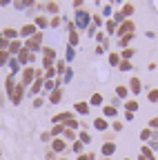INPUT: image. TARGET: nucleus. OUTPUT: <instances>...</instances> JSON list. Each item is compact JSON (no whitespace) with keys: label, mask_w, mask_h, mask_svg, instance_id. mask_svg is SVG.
<instances>
[{"label":"nucleus","mask_w":158,"mask_h":160,"mask_svg":"<svg viewBox=\"0 0 158 160\" xmlns=\"http://www.w3.org/2000/svg\"><path fill=\"white\" fill-rule=\"evenodd\" d=\"M67 62H65V60H56V73H58V78H63L65 76V71H67Z\"/></svg>","instance_id":"aec40b11"},{"label":"nucleus","mask_w":158,"mask_h":160,"mask_svg":"<svg viewBox=\"0 0 158 160\" xmlns=\"http://www.w3.org/2000/svg\"><path fill=\"white\" fill-rule=\"evenodd\" d=\"M45 9H47L49 13L58 16V11H60V5H58V2H47V5H45Z\"/></svg>","instance_id":"c756f323"},{"label":"nucleus","mask_w":158,"mask_h":160,"mask_svg":"<svg viewBox=\"0 0 158 160\" xmlns=\"http://www.w3.org/2000/svg\"><path fill=\"white\" fill-rule=\"evenodd\" d=\"M100 153H103V158H111L114 153H116V142H105L103 147H100Z\"/></svg>","instance_id":"f8f14e48"},{"label":"nucleus","mask_w":158,"mask_h":160,"mask_svg":"<svg viewBox=\"0 0 158 160\" xmlns=\"http://www.w3.org/2000/svg\"><path fill=\"white\" fill-rule=\"evenodd\" d=\"M71 118H74L71 111H63V113H56V116L51 118V122H54V125H65L67 120H71Z\"/></svg>","instance_id":"9d476101"},{"label":"nucleus","mask_w":158,"mask_h":160,"mask_svg":"<svg viewBox=\"0 0 158 160\" xmlns=\"http://www.w3.org/2000/svg\"><path fill=\"white\" fill-rule=\"evenodd\" d=\"M118 113V109L114 107V105H107V107H103V118H114Z\"/></svg>","instance_id":"b1692460"},{"label":"nucleus","mask_w":158,"mask_h":160,"mask_svg":"<svg viewBox=\"0 0 158 160\" xmlns=\"http://www.w3.org/2000/svg\"><path fill=\"white\" fill-rule=\"evenodd\" d=\"M131 58H134V49L131 47H127V49L120 51V60H131Z\"/></svg>","instance_id":"473e14b6"},{"label":"nucleus","mask_w":158,"mask_h":160,"mask_svg":"<svg viewBox=\"0 0 158 160\" xmlns=\"http://www.w3.org/2000/svg\"><path fill=\"white\" fill-rule=\"evenodd\" d=\"M107 127H111V125L107 122V118L100 116V118H96V120H94V129H96V131H105Z\"/></svg>","instance_id":"dca6fc26"},{"label":"nucleus","mask_w":158,"mask_h":160,"mask_svg":"<svg viewBox=\"0 0 158 160\" xmlns=\"http://www.w3.org/2000/svg\"><path fill=\"white\" fill-rule=\"evenodd\" d=\"M25 91H27V87L23 85V82H16V87H13V93H11V105H20L23 102V98H25Z\"/></svg>","instance_id":"20e7f679"},{"label":"nucleus","mask_w":158,"mask_h":160,"mask_svg":"<svg viewBox=\"0 0 158 160\" xmlns=\"http://www.w3.org/2000/svg\"><path fill=\"white\" fill-rule=\"evenodd\" d=\"M71 78H74V69H71V67H67V71H65V76H63V82H65V85H69V82H71Z\"/></svg>","instance_id":"ea45409f"},{"label":"nucleus","mask_w":158,"mask_h":160,"mask_svg":"<svg viewBox=\"0 0 158 160\" xmlns=\"http://www.w3.org/2000/svg\"><path fill=\"white\" fill-rule=\"evenodd\" d=\"M149 129H151V131L158 129V118H151V120H149Z\"/></svg>","instance_id":"3c124183"},{"label":"nucleus","mask_w":158,"mask_h":160,"mask_svg":"<svg viewBox=\"0 0 158 160\" xmlns=\"http://www.w3.org/2000/svg\"><path fill=\"white\" fill-rule=\"evenodd\" d=\"M127 93H129V87H125V85H118L116 87V98L120 100V98H127Z\"/></svg>","instance_id":"a878e982"},{"label":"nucleus","mask_w":158,"mask_h":160,"mask_svg":"<svg viewBox=\"0 0 158 160\" xmlns=\"http://www.w3.org/2000/svg\"><path fill=\"white\" fill-rule=\"evenodd\" d=\"M125 109H127L129 113H134V111H138V102H136V100H127V102H125Z\"/></svg>","instance_id":"c9c22d12"},{"label":"nucleus","mask_w":158,"mask_h":160,"mask_svg":"<svg viewBox=\"0 0 158 160\" xmlns=\"http://www.w3.org/2000/svg\"><path fill=\"white\" fill-rule=\"evenodd\" d=\"M105 102V98H103V93H91V98H89V107H100Z\"/></svg>","instance_id":"a211bd4d"},{"label":"nucleus","mask_w":158,"mask_h":160,"mask_svg":"<svg viewBox=\"0 0 158 160\" xmlns=\"http://www.w3.org/2000/svg\"><path fill=\"white\" fill-rule=\"evenodd\" d=\"M33 80H36V69H33V67H25V69H23V80H20V82H23L25 87H31Z\"/></svg>","instance_id":"0eeeda50"},{"label":"nucleus","mask_w":158,"mask_h":160,"mask_svg":"<svg viewBox=\"0 0 158 160\" xmlns=\"http://www.w3.org/2000/svg\"><path fill=\"white\" fill-rule=\"evenodd\" d=\"M140 156H143L145 160H156V156H154V151H151L149 147H143V149H140Z\"/></svg>","instance_id":"7c9ffc66"},{"label":"nucleus","mask_w":158,"mask_h":160,"mask_svg":"<svg viewBox=\"0 0 158 160\" xmlns=\"http://www.w3.org/2000/svg\"><path fill=\"white\" fill-rule=\"evenodd\" d=\"M129 91H131V93H140V91H143V82H140V78H136V76H134V78L129 80Z\"/></svg>","instance_id":"2eb2a0df"},{"label":"nucleus","mask_w":158,"mask_h":160,"mask_svg":"<svg viewBox=\"0 0 158 160\" xmlns=\"http://www.w3.org/2000/svg\"><path fill=\"white\" fill-rule=\"evenodd\" d=\"M54 76H58V73H56V65H51V67H45V80H51Z\"/></svg>","instance_id":"72a5a7b5"},{"label":"nucleus","mask_w":158,"mask_h":160,"mask_svg":"<svg viewBox=\"0 0 158 160\" xmlns=\"http://www.w3.org/2000/svg\"><path fill=\"white\" fill-rule=\"evenodd\" d=\"M33 25L38 27V31H43V29L49 27V18H47V16H36V18H33Z\"/></svg>","instance_id":"ddd939ff"},{"label":"nucleus","mask_w":158,"mask_h":160,"mask_svg":"<svg viewBox=\"0 0 158 160\" xmlns=\"http://www.w3.org/2000/svg\"><path fill=\"white\" fill-rule=\"evenodd\" d=\"M45 105V98L43 96H38V98H33V109H40Z\"/></svg>","instance_id":"37998d69"},{"label":"nucleus","mask_w":158,"mask_h":160,"mask_svg":"<svg viewBox=\"0 0 158 160\" xmlns=\"http://www.w3.org/2000/svg\"><path fill=\"white\" fill-rule=\"evenodd\" d=\"M40 140H43V142H51L54 138H51V133H49V131H43V133H40Z\"/></svg>","instance_id":"8fccbe9b"},{"label":"nucleus","mask_w":158,"mask_h":160,"mask_svg":"<svg viewBox=\"0 0 158 160\" xmlns=\"http://www.w3.org/2000/svg\"><path fill=\"white\" fill-rule=\"evenodd\" d=\"M9 60H11L9 51H0V67H5V65H9Z\"/></svg>","instance_id":"f704fd0d"},{"label":"nucleus","mask_w":158,"mask_h":160,"mask_svg":"<svg viewBox=\"0 0 158 160\" xmlns=\"http://www.w3.org/2000/svg\"><path fill=\"white\" fill-rule=\"evenodd\" d=\"M96 40H98V45H103L107 38H105V33H103V31H98V33H96Z\"/></svg>","instance_id":"603ef678"},{"label":"nucleus","mask_w":158,"mask_h":160,"mask_svg":"<svg viewBox=\"0 0 158 160\" xmlns=\"http://www.w3.org/2000/svg\"><path fill=\"white\" fill-rule=\"evenodd\" d=\"M7 67L11 69V76H16L18 71H23V69H20V62H18L16 58H11V60H9V65H7Z\"/></svg>","instance_id":"393cba45"},{"label":"nucleus","mask_w":158,"mask_h":160,"mask_svg":"<svg viewBox=\"0 0 158 160\" xmlns=\"http://www.w3.org/2000/svg\"><path fill=\"white\" fill-rule=\"evenodd\" d=\"M51 151L54 153H65L67 151V140L65 138H54L51 140Z\"/></svg>","instance_id":"6e6552de"},{"label":"nucleus","mask_w":158,"mask_h":160,"mask_svg":"<svg viewBox=\"0 0 158 160\" xmlns=\"http://www.w3.org/2000/svg\"><path fill=\"white\" fill-rule=\"evenodd\" d=\"M111 129H114V131H123V122H118V120H116V122H111Z\"/></svg>","instance_id":"864d4df0"},{"label":"nucleus","mask_w":158,"mask_h":160,"mask_svg":"<svg viewBox=\"0 0 158 160\" xmlns=\"http://www.w3.org/2000/svg\"><path fill=\"white\" fill-rule=\"evenodd\" d=\"M71 149H74V151H76L78 156H80V153H83V142H80V140H76V142L71 145Z\"/></svg>","instance_id":"c03bdc74"},{"label":"nucleus","mask_w":158,"mask_h":160,"mask_svg":"<svg viewBox=\"0 0 158 160\" xmlns=\"http://www.w3.org/2000/svg\"><path fill=\"white\" fill-rule=\"evenodd\" d=\"M109 65H111V67H118V65H120V53L111 51V53H109Z\"/></svg>","instance_id":"c85d7f7f"},{"label":"nucleus","mask_w":158,"mask_h":160,"mask_svg":"<svg viewBox=\"0 0 158 160\" xmlns=\"http://www.w3.org/2000/svg\"><path fill=\"white\" fill-rule=\"evenodd\" d=\"M131 40H134V36H125V38H118V47H120V49H127Z\"/></svg>","instance_id":"cd10ccee"},{"label":"nucleus","mask_w":158,"mask_h":160,"mask_svg":"<svg viewBox=\"0 0 158 160\" xmlns=\"http://www.w3.org/2000/svg\"><path fill=\"white\" fill-rule=\"evenodd\" d=\"M123 160H129V158H123Z\"/></svg>","instance_id":"bf43d9fd"},{"label":"nucleus","mask_w":158,"mask_h":160,"mask_svg":"<svg viewBox=\"0 0 158 160\" xmlns=\"http://www.w3.org/2000/svg\"><path fill=\"white\" fill-rule=\"evenodd\" d=\"M67 42H69V47H76L78 42H80V33H78V31H69Z\"/></svg>","instance_id":"4be33fe9"},{"label":"nucleus","mask_w":158,"mask_h":160,"mask_svg":"<svg viewBox=\"0 0 158 160\" xmlns=\"http://www.w3.org/2000/svg\"><path fill=\"white\" fill-rule=\"evenodd\" d=\"M60 100H63V89H54V91L49 93V102H51V105H58Z\"/></svg>","instance_id":"6ab92c4d"},{"label":"nucleus","mask_w":158,"mask_h":160,"mask_svg":"<svg viewBox=\"0 0 158 160\" xmlns=\"http://www.w3.org/2000/svg\"><path fill=\"white\" fill-rule=\"evenodd\" d=\"M118 69H120V71H131V69H134V67H131V60H120Z\"/></svg>","instance_id":"4c0bfd02"},{"label":"nucleus","mask_w":158,"mask_h":160,"mask_svg":"<svg viewBox=\"0 0 158 160\" xmlns=\"http://www.w3.org/2000/svg\"><path fill=\"white\" fill-rule=\"evenodd\" d=\"M25 49L31 51V53H38V51H43V31H38L33 38L25 40Z\"/></svg>","instance_id":"f03ea898"},{"label":"nucleus","mask_w":158,"mask_h":160,"mask_svg":"<svg viewBox=\"0 0 158 160\" xmlns=\"http://www.w3.org/2000/svg\"><path fill=\"white\" fill-rule=\"evenodd\" d=\"M78 127H80V122H78V120L76 118H71V120H67V122H65V129H78Z\"/></svg>","instance_id":"58836bf2"},{"label":"nucleus","mask_w":158,"mask_h":160,"mask_svg":"<svg viewBox=\"0 0 158 160\" xmlns=\"http://www.w3.org/2000/svg\"><path fill=\"white\" fill-rule=\"evenodd\" d=\"M49 133H51V138H63V133H65V125H54Z\"/></svg>","instance_id":"412c9836"},{"label":"nucleus","mask_w":158,"mask_h":160,"mask_svg":"<svg viewBox=\"0 0 158 160\" xmlns=\"http://www.w3.org/2000/svg\"><path fill=\"white\" fill-rule=\"evenodd\" d=\"M63 138H65V140H74V142H76V133H74L71 129H65V133H63Z\"/></svg>","instance_id":"a18cd8bd"},{"label":"nucleus","mask_w":158,"mask_h":160,"mask_svg":"<svg viewBox=\"0 0 158 160\" xmlns=\"http://www.w3.org/2000/svg\"><path fill=\"white\" fill-rule=\"evenodd\" d=\"M60 22H63V18H60V16H54V18L49 20V27H58Z\"/></svg>","instance_id":"49530a36"},{"label":"nucleus","mask_w":158,"mask_h":160,"mask_svg":"<svg viewBox=\"0 0 158 160\" xmlns=\"http://www.w3.org/2000/svg\"><path fill=\"white\" fill-rule=\"evenodd\" d=\"M89 109H91L89 102H83V100L74 105V111H76V113H80V116H89Z\"/></svg>","instance_id":"4468645a"},{"label":"nucleus","mask_w":158,"mask_h":160,"mask_svg":"<svg viewBox=\"0 0 158 160\" xmlns=\"http://www.w3.org/2000/svg\"><path fill=\"white\" fill-rule=\"evenodd\" d=\"M136 160H145V158H143V156H138V158H136Z\"/></svg>","instance_id":"4d7b16f0"},{"label":"nucleus","mask_w":158,"mask_h":160,"mask_svg":"<svg viewBox=\"0 0 158 160\" xmlns=\"http://www.w3.org/2000/svg\"><path fill=\"white\" fill-rule=\"evenodd\" d=\"M74 58H76V47H69V45H67V53H65V62H71Z\"/></svg>","instance_id":"2f4dec72"},{"label":"nucleus","mask_w":158,"mask_h":160,"mask_svg":"<svg viewBox=\"0 0 158 160\" xmlns=\"http://www.w3.org/2000/svg\"><path fill=\"white\" fill-rule=\"evenodd\" d=\"M60 160H67V158H60Z\"/></svg>","instance_id":"13d9d810"},{"label":"nucleus","mask_w":158,"mask_h":160,"mask_svg":"<svg viewBox=\"0 0 158 160\" xmlns=\"http://www.w3.org/2000/svg\"><path fill=\"white\" fill-rule=\"evenodd\" d=\"M140 140H151V129H143L140 131Z\"/></svg>","instance_id":"09e8293b"},{"label":"nucleus","mask_w":158,"mask_h":160,"mask_svg":"<svg viewBox=\"0 0 158 160\" xmlns=\"http://www.w3.org/2000/svg\"><path fill=\"white\" fill-rule=\"evenodd\" d=\"M91 20H94V25H96L98 29H100V27L105 25V18H103V16H91Z\"/></svg>","instance_id":"a19ab883"},{"label":"nucleus","mask_w":158,"mask_h":160,"mask_svg":"<svg viewBox=\"0 0 158 160\" xmlns=\"http://www.w3.org/2000/svg\"><path fill=\"white\" fill-rule=\"evenodd\" d=\"M91 16H94V13H89V11H85V9L76 11V13H74V25H76V29H78V31H87V29L91 27Z\"/></svg>","instance_id":"f257e3e1"},{"label":"nucleus","mask_w":158,"mask_h":160,"mask_svg":"<svg viewBox=\"0 0 158 160\" xmlns=\"http://www.w3.org/2000/svg\"><path fill=\"white\" fill-rule=\"evenodd\" d=\"M103 160H109V158H103Z\"/></svg>","instance_id":"052dcab7"},{"label":"nucleus","mask_w":158,"mask_h":160,"mask_svg":"<svg viewBox=\"0 0 158 160\" xmlns=\"http://www.w3.org/2000/svg\"><path fill=\"white\" fill-rule=\"evenodd\" d=\"M105 29H107V33H111V36H116V31H118V25L114 22V20L109 18L107 22H105Z\"/></svg>","instance_id":"bb28decb"},{"label":"nucleus","mask_w":158,"mask_h":160,"mask_svg":"<svg viewBox=\"0 0 158 160\" xmlns=\"http://www.w3.org/2000/svg\"><path fill=\"white\" fill-rule=\"evenodd\" d=\"M43 89H45V76H38V78L33 80V85L29 87V96L33 98V96H38V93H43Z\"/></svg>","instance_id":"423d86ee"},{"label":"nucleus","mask_w":158,"mask_h":160,"mask_svg":"<svg viewBox=\"0 0 158 160\" xmlns=\"http://www.w3.org/2000/svg\"><path fill=\"white\" fill-rule=\"evenodd\" d=\"M109 16L114 18V13H111V5H105V7H103V18H109Z\"/></svg>","instance_id":"de8ad7c7"},{"label":"nucleus","mask_w":158,"mask_h":160,"mask_svg":"<svg viewBox=\"0 0 158 160\" xmlns=\"http://www.w3.org/2000/svg\"><path fill=\"white\" fill-rule=\"evenodd\" d=\"M16 60H18V62H20V67H31V62L36 60V56H33L31 51H27V49L23 47V51H20V53L16 56Z\"/></svg>","instance_id":"39448f33"},{"label":"nucleus","mask_w":158,"mask_h":160,"mask_svg":"<svg viewBox=\"0 0 158 160\" xmlns=\"http://www.w3.org/2000/svg\"><path fill=\"white\" fill-rule=\"evenodd\" d=\"M136 31V22H134V20H125V22L120 25V27H118V38H125V36H136L134 33Z\"/></svg>","instance_id":"7ed1b4c3"},{"label":"nucleus","mask_w":158,"mask_h":160,"mask_svg":"<svg viewBox=\"0 0 158 160\" xmlns=\"http://www.w3.org/2000/svg\"><path fill=\"white\" fill-rule=\"evenodd\" d=\"M13 87H16V78L9 73L7 78H5V91H7V96L11 98V93H13Z\"/></svg>","instance_id":"f3484780"},{"label":"nucleus","mask_w":158,"mask_h":160,"mask_svg":"<svg viewBox=\"0 0 158 160\" xmlns=\"http://www.w3.org/2000/svg\"><path fill=\"white\" fill-rule=\"evenodd\" d=\"M147 98H149V102H156V105H158V89H151V91L147 93Z\"/></svg>","instance_id":"79ce46f5"},{"label":"nucleus","mask_w":158,"mask_h":160,"mask_svg":"<svg viewBox=\"0 0 158 160\" xmlns=\"http://www.w3.org/2000/svg\"><path fill=\"white\" fill-rule=\"evenodd\" d=\"M23 47H25L23 40H13V42H9V49H7V51H9V56H11V58H16L18 53L23 51Z\"/></svg>","instance_id":"9b49d317"},{"label":"nucleus","mask_w":158,"mask_h":160,"mask_svg":"<svg viewBox=\"0 0 158 160\" xmlns=\"http://www.w3.org/2000/svg\"><path fill=\"white\" fill-rule=\"evenodd\" d=\"M78 140H80L83 145H89V142H91V136H89L87 131H80V133H78Z\"/></svg>","instance_id":"e433bc0d"},{"label":"nucleus","mask_w":158,"mask_h":160,"mask_svg":"<svg viewBox=\"0 0 158 160\" xmlns=\"http://www.w3.org/2000/svg\"><path fill=\"white\" fill-rule=\"evenodd\" d=\"M45 158H47V160H56V153H54V151H51V149H49V151H47V156H45Z\"/></svg>","instance_id":"6e6d98bb"},{"label":"nucleus","mask_w":158,"mask_h":160,"mask_svg":"<svg viewBox=\"0 0 158 160\" xmlns=\"http://www.w3.org/2000/svg\"><path fill=\"white\" fill-rule=\"evenodd\" d=\"M3 38L9 40V42H13V40H20V31L13 29V27H7V29H3Z\"/></svg>","instance_id":"1a4fd4ad"},{"label":"nucleus","mask_w":158,"mask_h":160,"mask_svg":"<svg viewBox=\"0 0 158 160\" xmlns=\"http://www.w3.org/2000/svg\"><path fill=\"white\" fill-rule=\"evenodd\" d=\"M134 11H136V7H134L131 2H125V5H123V9H120V13H123V16H125L127 20H129V16H131Z\"/></svg>","instance_id":"5701e85b"},{"label":"nucleus","mask_w":158,"mask_h":160,"mask_svg":"<svg viewBox=\"0 0 158 160\" xmlns=\"http://www.w3.org/2000/svg\"><path fill=\"white\" fill-rule=\"evenodd\" d=\"M149 149H151V151H158V140H151V142H149Z\"/></svg>","instance_id":"5fc2aeb1"}]
</instances>
